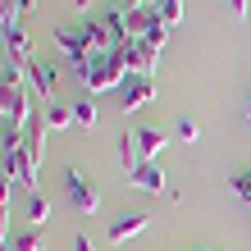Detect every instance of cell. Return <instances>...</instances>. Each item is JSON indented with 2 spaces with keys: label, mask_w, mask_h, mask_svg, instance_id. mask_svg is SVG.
Here are the masks:
<instances>
[{
  "label": "cell",
  "mask_w": 251,
  "mask_h": 251,
  "mask_svg": "<svg viewBox=\"0 0 251 251\" xmlns=\"http://www.w3.org/2000/svg\"><path fill=\"white\" fill-rule=\"evenodd\" d=\"M128 73V46L124 50H105L92 60V78H87V92H124Z\"/></svg>",
  "instance_id": "6da1fadb"
},
{
  "label": "cell",
  "mask_w": 251,
  "mask_h": 251,
  "mask_svg": "<svg viewBox=\"0 0 251 251\" xmlns=\"http://www.w3.org/2000/svg\"><path fill=\"white\" fill-rule=\"evenodd\" d=\"M64 187H69V205H73V210H82V215H96L100 210V192L87 183L78 169H64Z\"/></svg>",
  "instance_id": "7a4b0ae2"
},
{
  "label": "cell",
  "mask_w": 251,
  "mask_h": 251,
  "mask_svg": "<svg viewBox=\"0 0 251 251\" xmlns=\"http://www.w3.org/2000/svg\"><path fill=\"white\" fill-rule=\"evenodd\" d=\"M0 46H5V60L19 64V69H27V64L37 60V55H32V37H27L19 23H14V27H0Z\"/></svg>",
  "instance_id": "3957f363"
},
{
  "label": "cell",
  "mask_w": 251,
  "mask_h": 251,
  "mask_svg": "<svg viewBox=\"0 0 251 251\" xmlns=\"http://www.w3.org/2000/svg\"><path fill=\"white\" fill-rule=\"evenodd\" d=\"M160 64V46H151V41H128V73L132 78H151Z\"/></svg>",
  "instance_id": "277c9868"
},
{
  "label": "cell",
  "mask_w": 251,
  "mask_h": 251,
  "mask_svg": "<svg viewBox=\"0 0 251 251\" xmlns=\"http://www.w3.org/2000/svg\"><path fill=\"white\" fill-rule=\"evenodd\" d=\"M27 82H32V92H37L41 100H50L55 87H60V69L46 64V60H32V64H27Z\"/></svg>",
  "instance_id": "5b68a950"
},
{
  "label": "cell",
  "mask_w": 251,
  "mask_h": 251,
  "mask_svg": "<svg viewBox=\"0 0 251 251\" xmlns=\"http://www.w3.org/2000/svg\"><path fill=\"white\" fill-rule=\"evenodd\" d=\"M146 100H155V82H151V78H128V82H124V96H119V105H124V114H132V110H142Z\"/></svg>",
  "instance_id": "8992f818"
},
{
  "label": "cell",
  "mask_w": 251,
  "mask_h": 251,
  "mask_svg": "<svg viewBox=\"0 0 251 251\" xmlns=\"http://www.w3.org/2000/svg\"><path fill=\"white\" fill-rule=\"evenodd\" d=\"M146 224H151V219H146L142 210H132V215H119V219L110 224V242L119 247V242H132V238H142V233H146Z\"/></svg>",
  "instance_id": "52a82bcc"
},
{
  "label": "cell",
  "mask_w": 251,
  "mask_h": 251,
  "mask_svg": "<svg viewBox=\"0 0 251 251\" xmlns=\"http://www.w3.org/2000/svg\"><path fill=\"white\" fill-rule=\"evenodd\" d=\"M128 183L132 187H142V192H169V178H165V169L155 165V160H146V165H137V174H128Z\"/></svg>",
  "instance_id": "ba28073f"
},
{
  "label": "cell",
  "mask_w": 251,
  "mask_h": 251,
  "mask_svg": "<svg viewBox=\"0 0 251 251\" xmlns=\"http://www.w3.org/2000/svg\"><path fill=\"white\" fill-rule=\"evenodd\" d=\"M119 165H124V174H137V165H146L142 151H137V128L119 132Z\"/></svg>",
  "instance_id": "9c48e42d"
},
{
  "label": "cell",
  "mask_w": 251,
  "mask_h": 251,
  "mask_svg": "<svg viewBox=\"0 0 251 251\" xmlns=\"http://www.w3.org/2000/svg\"><path fill=\"white\" fill-rule=\"evenodd\" d=\"M165 146H169V137L160 128H137V151H142V160H155Z\"/></svg>",
  "instance_id": "30bf717a"
},
{
  "label": "cell",
  "mask_w": 251,
  "mask_h": 251,
  "mask_svg": "<svg viewBox=\"0 0 251 251\" xmlns=\"http://www.w3.org/2000/svg\"><path fill=\"white\" fill-rule=\"evenodd\" d=\"M23 215H27V224H46V219H50V201L41 197V192H27V201H23Z\"/></svg>",
  "instance_id": "8fae6325"
},
{
  "label": "cell",
  "mask_w": 251,
  "mask_h": 251,
  "mask_svg": "<svg viewBox=\"0 0 251 251\" xmlns=\"http://www.w3.org/2000/svg\"><path fill=\"white\" fill-rule=\"evenodd\" d=\"M69 110H73V128H96V100L92 96H78Z\"/></svg>",
  "instance_id": "7c38bea8"
},
{
  "label": "cell",
  "mask_w": 251,
  "mask_h": 251,
  "mask_svg": "<svg viewBox=\"0 0 251 251\" xmlns=\"http://www.w3.org/2000/svg\"><path fill=\"white\" fill-rule=\"evenodd\" d=\"M155 19L165 27H178L183 23V0H155Z\"/></svg>",
  "instance_id": "4fadbf2b"
},
{
  "label": "cell",
  "mask_w": 251,
  "mask_h": 251,
  "mask_svg": "<svg viewBox=\"0 0 251 251\" xmlns=\"http://www.w3.org/2000/svg\"><path fill=\"white\" fill-rule=\"evenodd\" d=\"M73 124V110L69 105H55V100H50V105H46V128L55 132V128H69Z\"/></svg>",
  "instance_id": "5bb4252c"
},
{
  "label": "cell",
  "mask_w": 251,
  "mask_h": 251,
  "mask_svg": "<svg viewBox=\"0 0 251 251\" xmlns=\"http://www.w3.org/2000/svg\"><path fill=\"white\" fill-rule=\"evenodd\" d=\"M5 251H41V238L27 228V233H19V238H9V247H5Z\"/></svg>",
  "instance_id": "9a60e30c"
},
{
  "label": "cell",
  "mask_w": 251,
  "mask_h": 251,
  "mask_svg": "<svg viewBox=\"0 0 251 251\" xmlns=\"http://www.w3.org/2000/svg\"><path fill=\"white\" fill-rule=\"evenodd\" d=\"M174 137H183V142H197V137H201V128H197V119H192V114H183V119L174 124Z\"/></svg>",
  "instance_id": "2e32d148"
},
{
  "label": "cell",
  "mask_w": 251,
  "mask_h": 251,
  "mask_svg": "<svg viewBox=\"0 0 251 251\" xmlns=\"http://www.w3.org/2000/svg\"><path fill=\"white\" fill-rule=\"evenodd\" d=\"M233 192H238V201H242V205H251V169L233 174Z\"/></svg>",
  "instance_id": "e0dca14e"
},
{
  "label": "cell",
  "mask_w": 251,
  "mask_h": 251,
  "mask_svg": "<svg viewBox=\"0 0 251 251\" xmlns=\"http://www.w3.org/2000/svg\"><path fill=\"white\" fill-rule=\"evenodd\" d=\"M14 14H19V5L14 0H0V27H14Z\"/></svg>",
  "instance_id": "ac0fdd59"
},
{
  "label": "cell",
  "mask_w": 251,
  "mask_h": 251,
  "mask_svg": "<svg viewBox=\"0 0 251 251\" xmlns=\"http://www.w3.org/2000/svg\"><path fill=\"white\" fill-rule=\"evenodd\" d=\"M9 187H19V183H9L5 174H0V210H9Z\"/></svg>",
  "instance_id": "d6986e66"
},
{
  "label": "cell",
  "mask_w": 251,
  "mask_h": 251,
  "mask_svg": "<svg viewBox=\"0 0 251 251\" xmlns=\"http://www.w3.org/2000/svg\"><path fill=\"white\" fill-rule=\"evenodd\" d=\"M0 247H9V210H0Z\"/></svg>",
  "instance_id": "ffe728a7"
},
{
  "label": "cell",
  "mask_w": 251,
  "mask_h": 251,
  "mask_svg": "<svg viewBox=\"0 0 251 251\" xmlns=\"http://www.w3.org/2000/svg\"><path fill=\"white\" fill-rule=\"evenodd\" d=\"M124 9H155V0H124Z\"/></svg>",
  "instance_id": "44dd1931"
},
{
  "label": "cell",
  "mask_w": 251,
  "mask_h": 251,
  "mask_svg": "<svg viewBox=\"0 0 251 251\" xmlns=\"http://www.w3.org/2000/svg\"><path fill=\"white\" fill-rule=\"evenodd\" d=\"M228 9L238 14V19H247V0H228Z\"/></svg>",
  "instance_id": "7402d4cb"
},
{
  "label": "cell",
  "mask_w": 251,
  "mask_h": 251,
  "mask_svg": "<svg viewBox=\"0 0 251 251\" xmlns=\"http://www.w3.org/2000/svg\"><path fill=\"white\" fill-rule=\"evenodd\" d=\"M73 251H96V242H92V238H78V242H73Z\"/></svg>",
  "instance_id": "603a6c76"
},
{
  "label": "cell",
  "mask_w": 251,
  "mask_h": 251,
  "mask_svg": "<svg viewBox=\"0 0 251 251\" xmlns=\"http://www.w3.org/2000/svg\"><path fill=\"white\" fill-rule=\"evenodd\" d=\"M14 5H19V14H32V9H37V0H14Z\"/></svg>",
  "instance_id": "cb8c5ba5"
},
{
  "label": "cell",
  "mask_w": 251,
  "mask_h": 251,
  "mask_svg": "<svg viewBox=\"0 0 251 251\" xmlns=\"http://www.w3.org/2000/svg\"><path fill=\"white\" fill-rule=\"evenodd\" d=\"M73 5H78V9H87V5H92V0H73Z\"/></svg>",
  "instance_id": "d4e9b609"
},
{
  "label": "cell",
  "mask_w": 251,
  "mask_h": 251,
  "mask_svg": "<svg viewBox=\"0 0 251 251\" xmlns=\"http://www.w3.org/2000/svg\"><path fill=\"white\" fill-rule=\"evenodd\" d=\"M247 124H251V96H247Z\"/></svg>",
  "instance_id": "484cf974"
},
{
  "label": "cell",
  "mask_w": 251,
  "mask_h": 251,
  "mask_svg": "<svg viewBox=\"0 0 251 251\" xmlns=\"http://www.w3.org/2000/svg\"><path fill=\"white\" fill-rule=\"evenodd\" d=\"M0 251H5V247H0Z\"/></svg>",
  "instance_id": "4316f807"
}]
</instances>
